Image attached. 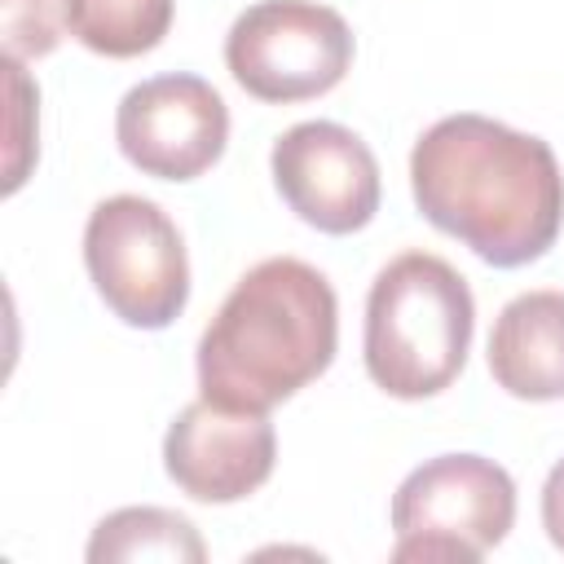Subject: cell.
Listing matches in <instances>:
<instances>
[{"label":"cell","mask_w":564,"mask_h":564,"mask_svg":"<svg viewBox=\"0 0 564 564\" xmlns=\"http://www.w3.org/2000/svg\"><path fill=\"white\" fill-rule=\"evenodd\" d=\"M84 264L106 308L137 330L172 326L189 300L181 229L141 194H110L88 212Z\"/></svg>","instance_id":"4"},{"label":"cell","mask_w":564,"mask_h":564,"mask_svg":"<svg viewBox=\"0 0 564 564\" xmlns=\"http://www.w3.org/2000/svg\"><path fill=\"white\" fill-rule=\"evenodd\" d=\"M282 203L322 234H357L379 212V163L370 145L330 119H304L269 154Z\"/></svg>","instance_id":"8"},{"label":"cell","mask_w":564,"mask_h":564,"mask_svg":"<svg viewBox=\"0 0 564 564\" xmlns=\"http://www.w3.org/2000/svg\"><path fill=\"white\" fill-rule=\"evenodd\" d=\"M225 66L260 101H308L348 75L352 31L317 0H256L225 35Z\"/></svg>","instance_id":"6"},{"label":"cell","mask_w":564,"mask_h":564,"mask_svg":"<svg viewBox=\"0 0 564 564\" xmlns=\"http://www.w3.org/2000/svg\"><path fill=\"white\" fill-rule=\"evenodd\" d=\"M419 212L494 269L546 256L564 225L555 150L485 115H445L410 150Z\"/></svg>","instance_id":"1"},{"label":"cell","mask_w":564,"mask_h":564,"mask_svg":"<svg viewBox=\"0 0 564 564\" xmlns=\"http://www.w3.org/2000/svg\"><path fill=\"white\" fill-rule=\"evenodd\" d=\"M66 26L101 57H141L163 44L172 0H66Z\"/></svg>","instance_id":"12"},{"label":"cell","mask_w":564,"mask_h":564,"mask_svg":"<svg viewBox=\"0 0 564 564\" xmlns=\"http://www.w3.org/2000/svg\"><path fill=\"white\" fill-rule=\"evenodd\" d=\"M88 560L93 564H115V560H185L203 564L207 546L198 529L163 507H119L106 520H97L88 538Z\"/></svg>","instance_id":"11"},{"label":"cell","mask_w":564,"mask_h":564,"mask_svg":"<svg viewBox=\"0 0 564 564\" xmlns=\"http://www.w3.org/2000/svg\"><path fill=\"white\" fill-rule=\"evenodd\" d=\"M0 22H4V57L31 62L48 57L66 26V0H0Z\"/></svg>","instance_id":"13"},{"label":"cell","mask_w":564,"mask_h":564,"mask_svg":"<svg viewBox=\"0 0 564 564\" xmlns=\"http://www.w3.org/2000/svg\"><path fill=\"white\" fill-rule=\"evenodd\" d=\"M9 70V97H13V123H9V167H4V194H13L26 181V167L35 163V88L22 70V62L4 57Z\"/></svg>","instance_id":"14"},{"label":"cell","mask_w":564,"mask_h":564,"mask_svg":"<svg viewBox=\"0 0 564 564\" xmlns=\"http://www.w3.org/2000/svg\"><path fill=\"white\" fill-rule=\"evenodd\" d=\"M471 326L467 278L432 251H401L366 295V375L401 401L436 397L467 366Z\"/></svg>","instance_id":"3"},{"label":"cell","mask_w":564,"mask_h":564,"mask_svg":"<svg viewBox=\"0 0 564 564\" xmlns=\"http://www.w3.org/2000/svg\"><path fill=\"white\" fill-rule=\"evenodd\" d=\"M339 344V304L313 264L273 256L247 269L198 339V397L269 414L313 383Z\"/></svg>","instance_id":"2"},{"label":"cell","mask_w":564,"mask_h":564,"mask_svg":"<svg viewBox=\"0 0 564 564\" xmlns=\"http://www.w3.org/2000/svg\"><path fill=\"white\" fill-rule=\"evenodd\" d=\"M516 524V480L480 454H441L392 494V560H458L494 551Z\"/></svg>","instance_id":"5"},{"label":"cell","mask_w":564,"mask_h":564,"mask_svg":"<svg viewBox=\"0 0 564 564\" xmlns=\"http://www.w3.org/2000/svg\"><path fill=\"white\" fill-rule=\"evenodd\" d=\"M123 159L159 181L203 176L229 141V110L198 75H154L123 93L115 110Z\"/></svg>","instance_id":"7"},{"label":"cell","mask_w":564,"mask_h":564,"mask_svg":"<svg viewBox=\"0 0 564 564\" xmlns=\"http://www.w3.org/2000/svg\"><path fill=\"white\" fill-rule=\"evenodd\" d=\"M542 529L555 542V551H564V458L551 467L542 485Z\"/></svg>","instance_id":"15"},{"label":"cell","mask_w":564,"mask_h":564,"mask_svg":"<svg viewBox=\"0 0 564 564\" xmlns=\"http://www.w3.org/2000/svg\"><path fill=\"white\" fill-rule=\"evenodd\" d=\"M273 458L278 436L269 414L225 410L207 397L189 401L163 436V467L194 502H238L256 494L273 476Z\"/></svg>","instance_id":"9"},{"label":"cell","mask_w":564,"mask_h":564,"mask_svg":"<svg viewBox=\"0 0 564 564\" xmlns=\"http://www.w3.org/2000/svg\"><path fill=\"white\" fill-rule=\"evenodd\" d=\"M489 375L520 401L564 397V291H524L489 330Z\"/></svg>","instance_id":"10"}]
</instances>
